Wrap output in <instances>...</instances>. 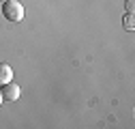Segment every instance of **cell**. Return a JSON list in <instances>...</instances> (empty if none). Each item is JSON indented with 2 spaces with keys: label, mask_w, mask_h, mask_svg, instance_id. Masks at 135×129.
<instances>
[{
  "label": "cell",
  "mask_w": 135,
  "mask_h": 129,
  "mask_svg": "<svg viewBox=\"0 0 135 129\" xmlns=\"http://www.w3.org/2000/svg\"><path fill=\"white\" fill-rule=\"evenodd\" d=\"M11 80H13V69L9 67L7 62H0V86L11 82Z\"/></svg>",
  "instance_id": "obj_3"
},
{
  "label": "cell",
  "mask_w": 135,
  "mask_h": 129,
  "mask_svg": "<svg viewBox=\"0 0 135 129\" xmlns=\"http://www.w3.org/2000/svg\"><path fill=\"white\" fill-rule=\"evenodd\" d=\"M2 15L7 22H22L24 20V4L17 0H7L2 2Z\"/></svg>",
  "instance_id": "obj_1"
},
{
  "label": "cell",
  "mask_w": 135,
  "mask_h": 129,
  "mask_svg": "<svg viewBox=\"0 0 135 129\" xmlns=\"http://www.w3.org/2000/svg\"><path fill=\"white\" fill-rule=\"evenodd\" d=\"M0 105H2V93H0Z\"/></svg>",
  "instance_id": "obj_6"
},
{
  "label": "cell",
  "mask_w": 135,
  "mask_h": 129,
  "mask_svg": "<svg viewBox=\"0 0 135 129\" xmlns=\"http://www.w3.org/2000/svg\"><path fill=\"white\" fill-rule=\"evenodd\" d=\"M127 11L133 13V0H127Z\"/></svg>",
  "instance_id": "obj_5"
},
{
  "label": "cell",
  "mask_w": 135,
  "mask_h": 129,
  "mask_svg": "<svg viewBox=\"0 0 135 129\" xmlns=\"http://www.w3.org/2000/svg\"><path fill=\"white\" fill-rule=\"evenodd\" d=\"M2 2H7V0H0V4H2Z\"/></svg>",
  "instance_id": "obj_7"
},
{
  "label": "cell",
  "mask_w": 135,
  "mask_h": 129,
  "mask_svg": "<svg viewBox=\"0 0 135 129\" xmlns=\"http://www.w3.org/2000/svg\"><path fill=\"white\" fill-rule=\"evenodd\" d=\"M124 26H127L129 30H133V13H127V15H124Z\"/></svg>",
  "instance_id": "obj_4"
},
{
  "label": "cell",
  "mask_w": 135,
  "mask_h": 129,
  "mask_svg": "<svg viewBox=\"0 0 135 129\" xmlns=\"http://www.w3.org/2000/svg\"><path fill=\"white\" fill-rule=\"evenodd\" d=\"M0 93H2V99H4V101H17L20 95H22V88H20V84L7 82V84H2Z\"/></svg>",
  "instance_id": "obj_2"
}]
</instances>
